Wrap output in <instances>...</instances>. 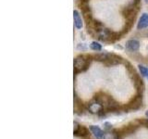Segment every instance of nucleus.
<instances>
[{
  "instance_id": "nucleus-10",
  "label": "nucleus",
  "mask_w": 148,
  "mask_h": 139,
  "mask_svg": "<svg viewBox=\"0 0 148 139\" xmlns=\"http://www.w3.org/2000/svg\"><path fill=\"white\" fill-rule=\"evenodd\" d=\"M90 48L92 51H95V52H99V51L102 50V45L98 43V42H92L91 45H90Z\"/></svg>"
},
{
  "instance_id": "nucleus-14",
  "label": "nucleus",
  "mask_w": 148,
  "mask_h": 139,
  "mask_svg": "<svg viewBox=\"0 0 148 139\" xmlns=\"http://www.w3.org/2000/svg\"><path fill=\"white\" fill-rule=\"evenodd\" d=\"M145 114H146V116H147V117H148V110L146 111V113H145Z\"/></svg>"
},
{
  "instance_id": "nucleus-5",
  "label": "nucleus",
  "mask_w": 148,
  "mask_h": 139,
  "mask_svg": "<svg viewBox=\"0 0 148 139\" xmlns=\"http://www.w3.org/2000/svg\"><path fill=\"white\" fill-rule=\"evenodd\" d=\"M126 49L130 52H136L140 48V42L136 39H131L126 42Z\"/></svg>"
},
{
  "instance_id": "nucleus-3",
  "label": "nucleus",
  "mask_w": 148,
  "mask_h": 139,
  "mask_svg": "<svg viewBox=\"0 0 148 139\" xmlns=\"http://www.w3.org/2000/svg\"><path fill=\"white\" fill-rule=\"evenodd\" d=\"M88 110H89V112H91L92 114H99L100 115L104 111V107L100 102L95 99L94 101H92L88 104Z\"/></svg>"
},
{
  "instance_id": "nucleus-1",
  "label": "nucleus",
  "mask_w": 148,
  "mask_h": 139,
  "mask_svg": "<svg viewBox=\"0 0 148 139\" xmlns=\"http://www.w3.org/2000/svg\"><path fill=\"white\" fill-rule=\"evenodd\" d=\"M74 70H75V72H81L87 70V68L89 67L90 65V59L88 58L85 56H78L75 58H74Z\"/></svg>"
},
{
  "instance_id": "nucleus-12",
  "label": "nucleus",
  "mask_w": 148,
  "mask_h": 139,
  "mask_svg": "<svg viewBox=\"0 0 148 139\" xmlns=\"http://www.w3.org/2000/svg\"><path fill=\"white\" fill-rule=\"evenodd\" d=\"M137 122H139V124L143 125V126H145L146 128H148V120L146 119H143V120H138Z\"/></svg>"
},
{
  "instance_id": "nucleus-13",
  "label": "nucleus",
  "mask_w": 148,
  "mask_h": 139,
  "mask_svg": "<svg viewBox=\"0 0 148 139\" xmlns=\"http://www.w3.org/2000/svg\"><path fill=\"white\" fill-rule=\"evenodd\" d=\"M105 126H106V131H110L111 128H112V124L109 123V122H105Z\"/></svg>"
},
{
  "instance_id": "nucleus-9",
  "label": "nucleus",
  "mask_w": 148,
  "mask_h": 139,
  "mask_svg": "<svg viewBox=\"0 0 148 139\" xmlns=\"http://www.w3.org/2000/svg\"><path fill=\"white\" fill-rule=\"evenodd\" d=\"M102 139H119V136L118 134L117 131H106L104 133V136Z\"/></svg>"
},
{
  "instance_id": "nucleus-7",
  "label": "nucleus",
  "mask_w": 148,
  "mask_h": 139,
  "mask_svg": "<svg viewBox=\"0 0 148 139\" xmlns=\"http://www.w3.org/2000/svg\"><path fill=\"white\" fill-rule=\"evenodd\" d=\"M73 21H74V26H75L77 29H82L83 26V21L81 17V14L78 10H74L73 11Z\"/></svg>"
},
{
  "instance_id": "nucleus-16",
  "label": "nucleus",
  "mask_w": 148,
  "mask_h": 139,
  "mask_svg": "<svg viewBox=\"0 0 148 139\" xmlns=\"http://www.w3.org/2000/svg\"><path fill=\"white\" fill-rule=\"evenodd\" d=\"M147 79H148V74H147Z\"/></svg>"
},
{
  "instance_id": "nucleus-4",
  "label": "nucleus",
  "mask_w": 148,
  "mask_h": 139,
  "mask_svg": "<svg viewBox=\"0 0 148 139\" xmlns=\"http://www.w3.org/2000/svg\"><path fill=\"white\" fill-rule=\"evenodd\" d=\"M73 125H74V128H73L74 136L83 137V136H86L88 134V129L85 126H82V125L79 124L77 122H74Z\"/></svg>"
},
{
  "instance_id": "nucleus-2",
  "label": "nucleus",
  "mask_w": 148,
  "mask_h": 139,
  "mask_svg": "<svg viewBox=\"0 0 148 139\" xmlns=\"http://www.w3.org/2000/svg\"><path fill=\"white\" fill-rule=\"evenodd\" d=\"M143 104V97L142 95H137L129 102V104L125 107L127 110H138L142 108Z\"/></svg>"
},
{
  "instance_id": "nucleus-8",
  "label": "nucleus",
  "mask_w": 148,
  "mask_h": 139,
  "mask_svg": "<svg viewBox=\"0 0 148 139\" xmlns=\"http://www.w3.org/2000/svg\"><path fill=\"white\" fill-rule=\"evenodd\" d=\"M89 129H90V131L92 132V133L95 136L96 139H102V138H103L105 132H103V130H102L100 127L96 126V125H91V126L89 127Z\"/></svg>"
},
{
  "instance_id": "nucleus-15",
  "label": "nucleus",
  "mask_w": 148,
  "mask_h": 139,
  "mask_svg": "<svg viewBox=\"0 0 148 139\" xmlns=\"http://www.w3.org/2000/svg\"><path fill=\"white\" fill-rule=\"evenodd\" d=\"M145 2H146V3L148 4V0H145Z\"/></svg>"
},
{
  "instance_id": "nucleus-11",
  "label": "nucleus",
  "mask_w": 148,
  "mask_h": 139,
  "mask_svg": "<svg viewBox=\"0 0 148 139\" xmlns=\"http://www.w3.org/2000/svg\"><path fill=\"white\" fill-rule=\"evenodd\" d=\"M139 68V71H140V73L142 74L143 76L147 77V74H148V68L143 66V65H139L138 66Z\"/></svg>"
},
{
  "instance_id": "nucleus-6",
  "label": "nucleus",
  "mask_w": 148,
  "mask_h": 139,
  "mask_svg": "<svg viewBox=\"0 0 148 139\" xmlns=\"http://www.w3.org/2000/svg\"><path fill=\"white\" fill-rule=\"evenodd\" d=\"M148 27V14L147 13H143L140 18V20L138 21L137 24V29L138 30H143Z\"/></svg>"
},
{
  "instance_id": "nucleus-17",
  "label": "nucleus",
  "mask_w": 148,
  "mask_h": 139,
  "mask_svg": "<svg viewBox=\"0 0 148 139\" xmlns=\"http://www.w3.org/2000/svg\"><path fill=\"white\" fill-rule=\"evenodd\" d=\"M147 36H148V34H147Z\"/></svg>"
}]
</instances>
